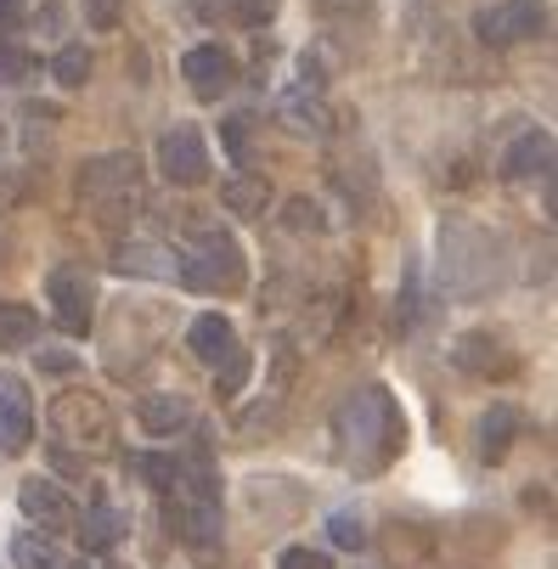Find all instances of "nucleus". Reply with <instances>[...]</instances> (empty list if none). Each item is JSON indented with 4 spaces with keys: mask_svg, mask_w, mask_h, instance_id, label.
Here are the masks:
<instances>
[{
    "mask_svg": "<svg viewBox=\"0 0 558 569\" xmlns=\"http://www.w3.org/2000/svg\"><path fill=\"white\" fill-rule=\"evenodd\" d=\"M176 277H181L192 293H237V288L249 282V266H243V249H237L231 231L203 226L187 249H181Z\"/></svg>",
    "mask_w": 558,
    "mask_h": 569,
    "instance_id": "f03ea898",
    "label": "nucleus"
},
{
    "mask_svg": "<svg viewBox=\"0 0 558 569\" xmlns=\"http://www.w3.org/2000/svg\"><path fill=\"white\" fill-rule=\"evenodd\" d=\"M226 141H231V158H249V136H243V119L226 124Z\"/></svg>",
    "mask_w": 558,
    "mask_h": 569,
    "instance_id": "473e14b6",
    "label": "nucleus"
},
{
    "mask_svg": "<svg viewBox=\"0 0 558 569\" xmlns=\"http://www.w3.org/2000/svg\"><path fill=\"white\" fill-rule=\"evenodd\" d=\"M519 429H525V418L514 412V406H491V412L480 418V457L486 462H502Z\"/></svg>",
    "mask_w": 558,
    "mask_h": 569,
    "instance_id": "a211bd4d",
    "label": "nucleus"
},
{
    "mask_svg": "<svg viewBox=\"0 0 558 569\" xmlns=\"http://www.w3.org/2000/svg\"><path fill=\"white\" fill-rule=\"evenodd\" d=\"M277 569H333V558H328V552H316V547H282Z\"/></svg>",
    "mask_w": 558,
    "mask_h": 569,
    "instance_id": "cd10ccee",
    "label": "nucleus"
},
{
    "mask_svg": "<svg viewBox=\"0 0 558 569\" xmlns=\"http://www.w3.org/2000/svg\"><path fill=\"white\" fill-rule=\"evenodd\" d=\"M158 170L170 187H203L209 181V147L192 124H176L158 136Z\"/></svg>",
    "mask_w": 558,
    "mask_h": 569,
    "instance_id": "6e6552de",
    "label": "nucleus"
},
{
    "mask_svg": "<svg viewBox=\"0 0 558 569\" xmlns=\"http://www.w3.org/2000/svg\"><path fill=\"white\" fill-rule=\"evenodd\" d=\"M51 79H57L62 91H79V86L91 79V51H86V46H62V51L51 57Z\"/></svg>",
    "mask_w": 558,
    "mask_h": 569,
    "instance_id": "b1692460",
    "label": "nucleus"
},
{
    "mask_svg": "<svg viewBox=\"0 0 558 569\" xmlns=\"http://www.w3.org/2000/svg\"><path fill=\"white\" fill-rule=\"evenodd\" d=\"M282 119H288L293 130H305V136H328V130H333L328 102L310 97V91H288V97H282Z\"/></svg>",
    "mask_w": 558,
    "mask_h": 569,
    "instance_id": "aec40b11",
    "label": "nucleus"
},
{
    "mask_svg": "<svg viewBox=\"0 0 558 569\" xmlns=\"http://www.w3.org/2000/svg\"><path fill=\"white\" fill-rule=\"evenodd\" d=\"M46 299H51V316H57L62 333H73V339L91 333V321H97V277L86 266H57L46 277Z\"/></svg>",
    "mask_w": 558,
    "mask_h": 569,
    "instance_id": "39448f33",
    "label": "nucleus"
},
{
    "mask_svg": "<svg viewBox=\"0 0 558 569\" xmlns=\"http://www.w3.org/2000/svg\"><path fill=\"white\" fill-rule=\"evenodd\" d=\"M333 435H339V457L356 473H383L407 446V418L395 395L383 383H361L333 406Z\"/></svg>",
    "mask_w": 558,
    "mask_h": 569,
    "instance_id": "f257e3e1",
    "label": "nucleus"
},
{
    "mask_svg": "<svg viewBox=\"0 0 558 569\" xmlns=\"http://www.w3.org/2000/svg\"><path fill=\"white\" fill-rule=\"evenodd\" d=\"M130 473H141L152 491H170V485L181 479V462L165 457V451H130Z\"/></svg>",
    "mask_w": 558,
    "mask_h": 569,
    "instance_id": "5701e85b",
    "label": "nucleus"
},
{
    "mask_svg": "<svg viewBox=\"0 0 558 569\" xmlns=\"http://www.w3.org/2000/svg\"><path fill=\"white\" fill-rule=\"evenodd\" d=\"M136 423H141L147 435H176V429H187V423H192V400H187V395H176V389L147 395V400L136 406Z\"/></svg>",
    "mask_w": 558,
    "mask_h": 569,
    "instance_id": "2eb2a0df",
    "label": "nucleus"
},
{
    "mask_svg": "<svg viewBox=\"0 0 558 569\" xmlns=\"http://www.w3.org/2000/svg\"><path fill=\"white\" fill-rule=\"evenodd\" d=\"M277 12H282V0H231V23H243V29H266Z\"/></svg>",
    "mask_w": 558,
    "mask_h": 569,
    "instance_id": "bb28decb",
    "label": "nucleus"
},
{
    "mask_svg": "<svg viewBox=\"0 0 558 569\" xmlns=\"http://www.w3.org/2000/svg\"><path fill=\"white\" fill-rule=\"evenodd\" d=\"M552 170V136L547 130H525L508 152H502V176L525 181V176H547Z\"/></svg>",
    "mask_w": 558,
    "mask_h": 569,
    "instance_id": "4468645a",
    "label": "nucleus"
},
{
    "mask_svg": "<svg viewBox=\"0 0 558 569\" xmlns=\"http://www.w3.org/2000/svg\"><path fill=\"white\" fill-rule=\"evenodd\" d=\"M440 249H446V288L474 299V293H486L497 277H502V254H497V237L480 231V226H468V220H451L440 226Z\"/></svg>",
    "mask_w": 558,
    "mask_h": 569,
    "instance_id": "7ed1b4c3",
    "label": "nucleus"
},
{
    "mask_svg": "<svg viewBox=\"0 0 558 569\" xmlns=\"http://www.w3.org/2000/svg\"><path fill=\"white\" fill-rule=\"evenodd\" d=\"M215 389H220V400H231V395H243V383H249V372H255V356L243 350V345H231L220 361H215Z\"/></svg>",
    "mask_w": 558,
    "mask_h": 569,
    "instance_id": "4be33fe9",
    "label": "nucleus"
},
{
    "mask_svg": "<svg viewBox=\"0 0 558 569\" xmlns=\"http://www.w3.org/2000/svg\"><path fill=\"white\" fill-rule=\"evenodd\" d=\"M220 203H226L231 214L255 220V214L271 209V181H266V176H231V181L220 187Z\"/></svg>",
    "mask_w": 558,
    "mask_h": 569,
    "instance_id": "6ab92c4d",
    "label": "nucleus"
},
{
    "mask_svg": "<svg viewBox=\"0 0 558 569\" xmlns=\"http://www.w3.org/2000/svg\"><path fill=\"white\" fill-rule=\"evenodd\" d=\"M288 209H293V214H288V226H293V231H316V226H322V220H316V203H305V198H299V203H288Z\"/></svg>",
    "mask_w": 558,
    "mask_h": 569,
    "instance_id": "7c9ffc66",
    "label": "nucleus"
},
{
    "mask_svg": "<svg viewBox=\"0 0 558 569\" xmlns=\"http://www.w3.org/2000/svg\"><path fill=\"white\" fill-rule=\"evenodd\" d=\"M451 361L462 367V372H474V378H508L519 361H514V350L502 345V339H491V333H462L457 345H451Z\"/></svg>",
    "mask_w": 558,
    "mask_h": 569,
    "instance_id": "f8f14e48",
    "label": "nucleus"
},
{
    "mask_svg": "<svg viewBox=\"0 0 558 569\" xmlns=\"http://www.w3.org/2000/svg\"><path fill=\"white\" fill-rule=\"evenodd\" d=\"M18 508H23V519L29 525H40V530H68V525H79V502L62 491V485H51V479H23L18 485Z\"/></svg>",
    "mask_w": 558,
    "mask_h": 569,
    "instance_id": "9d476101",
    "label": "nucleus"
},
{
    "mask_svg": "<svg viewBox=\"0 0 558 569\" xmlns=\"http://www.w3.org/2000/svg\"><path fill=\"white\" fill-rule=\"evenodd\" d=\"M40 333V321L29 305H0V350H29Z\"/></svg>",
    "mask_w": 558,
    "mask_h": 569,
    "instance_id": "412c9836",
    "label": "nucleus"
},
{
    "mask_svg": "<svg viewBox=\"0 0 558 569\" xmlns=\"http://www.w3.org/2000/svg\"><path fill=\"white\" fill-rule=\"evenodd\" d=\"M124 530H130V513L113 508V502H97L86 513V525H79V547H86V552H108V547L124 541Z\"/></svg>",
    "mask_w": 558,
    "mask_h": 569,
    "instance_id": "dca6fc26",
    "label": "nucleus"
},
{
    "mask_svg": "<svg viewBox=\"0 0 558 569\" xmlns=\"http://www.w3.org/2000/svg\"><path fill=\"white\" fill-rule=\"evenodd\" d=\"M34 440V400L23 378H0V457H23Z\"/></svg>",
    "mask_w": 558,
    "mask_h": 569,
    "instance_id": "9b49d317",
    "label": "nucleus"
},
{
    "mask_svg": "<svg viewBox=\"0 0 558 569\" xmlns=\"http://www.w3.org/2000/svg\"><path fill=\"white\" fill-rule=\"evenodd\" d=\"M51 429L73 446H91V451H108L113 446V412L108 400L91 395V389H62L51 400Z\"/></svg>",
    "mask_w": 558,
    "mask_h": 569,
    "instance_id": "20e7f679",
    "label": "nucleus"
},
{
    "mask_svg": "<svg viewBox=\"0 0 558 569\" xmlns=\"http://www.w3.org/2000/svg\"><path fill=\"white\" fill-rule=\"evenodd\" d=\"M328 536H333V547L361 552V547H367V519H361L356 508H339V513L328 519Z\"/></svg>",
    "mask_w": 558,
    "mask_h": 569,
    "instance_id": "393cba45",
    "label": "nucleus"
},
{
    "mask_svg": "<svg viewBox=\"0 0 558 569\" xmlns=\"http://www.w3.org/2000/svg\"><path fill=\"white\" fill-rule=\"evenodd\" d=\"M86 18L97 29H119V0H86Z\"/></svg>",
    "mask_w": 558,
    "mask_h": 569,
    "instance_id": "c756f323",
    "label": "nucleus"
},
{
    "mask_svg": "<svg viewBox=\"0 0 558 569\" xmlns=\"http://www.w3.org/2000/svg\"><path fill=\"white\" fill-rule=\"evenodd\" d=\"M198 7V18L203 23H220V18H231V0H192Z\"/></svg>",
    "mask_w": 558,
    "mask_h": 569,
    "instance_id": "2f4dec72",
    "label": "nucleus"
},
{
    "mask_svg": "<svg viewBox=\"0 0 558 569\" xmlns=\"http://www.w3.org/2000/svg\"><path fill=\"white\" fill-rule=\"evenodd\" d=\"M29 73H34V51H23V46H7V40H0V86H23Z\"/></svg>",
    "mask_w": 558,
    "mask_h": 569,
    "instance_id": "a878e982",
    "label": "nucleus"
},
{
    "mask_svg": "<svg viewBox=\"0 0 558 569\" xmlns=\"http://www.w3.org/2000/svg\"><path fill=\"white\" fill-rule=\"evenodd\" d=\"M12 563L18 569H86V552L62 547L51 530H23L12 541Z\"/></svg>",
    "mask_w": 558,
    "mask_h": 569,
    "instance_id": "ddd939ff",
    "label": "nucleus"
},
{
    "mask_svg": "<svg viewBox=\"0 0 558 569\" xmlns=\"http://www.w3.org/2000/svg\"><path fill=\"white\" fill-rule=\"evenodd\" d=\"M181 73H187L192 97L220 102V97L237 86V57H231L226 46H192V51L181 57Z\"/></svg>",
    "mask_w": 558,
    "mask_h": 569,
    "instance_id": "1a4fd4ad",
    "label": "nucleus"
},
{
    "mask_svg": "<svg viewBox=\"0 0 558 569\" xmlns=\"http://www.w3.org/2000/svg\"><path fill=\"white\" fill-rule=\"evenodd\" d=\"M141 187V158L136 152H108V158H91L86 176H79V198L86 203H102V214L113 203H130Z\"/></svg>",
    "mask_w": 558,
    "mask_h": 569,
    "instance_id": "423d86ee",
    "label": "nucleus"
},
{
    "mask_svg": "<svg viewBox=\"0 0 558 569\" xmlns=\"http://www.w3.org/2000/svg\"><path fill=\"white\" fill-rule=\"evenodd\" d=\"M187 345H192V356H198V361H209V367H215V361L237 345V328H231V321H226L220 310H209V316H198V321H192Z\"/></svg>",
    "mask_w": 558,
    "mask_h": 569,
    "instance_id": "f3484780",
    "label": "nucleus"
},
{
    "mask_svg": "<svg viewBox=\"0 0 558 569\" xmlns=\"http://www.w3.org/2000/svg\"><path fill=\"white\" fill-rule=\"evenodd\" d=\"M0 12H12V0H0Z\"/></svg>",
    "mask_w": 558,
    "mask_h": 569,
    "instance_id": "72a5a7b5",
    "label": "nucleus"
},
{
    "mask_svg": "<svg viewBox=\"0 0 558 569\" xmlns=\"http://www.w3.org/2000/svg\"><path fill=\"white\" fill-rule=\"evenodd\" d=\"M547 29V7L541 0H497L474 18V34L486 46H519V40H536Z\"/></svg>",
    "mask_w": 558,
    "mask_h": 569,
    "instance_id": "0eeeda50",
    "label": "nucleus"
},
{
    "mask_svg": "<svg viewBox=\"0 0 558 569\" xmlns=\"http://www.w3.org/2000/svg\"><path fill=\"white\" fill-rule=\"evenodd\" d=\"M316 12L322 18H372V0H316Z\"/></svg>",
    "mask_w": 558,
    "mask_h": 569,
    "instance_id": "c85d7f7f",
    "label": "nucleus"
}]
</instances>
